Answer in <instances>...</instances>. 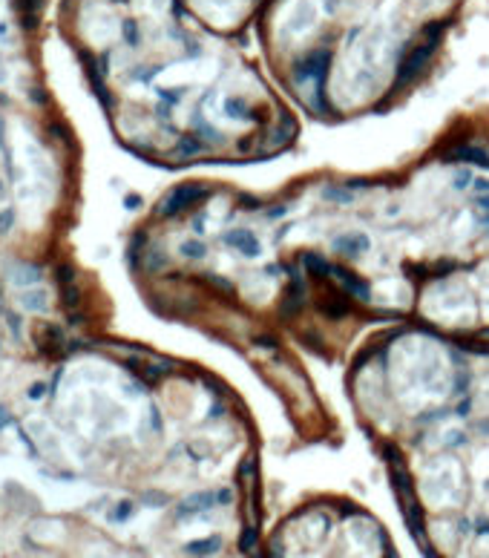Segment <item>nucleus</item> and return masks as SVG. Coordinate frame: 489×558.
I'll return each mask as SVG.
<instances>
[{
  "mask_svg": "<svg viewBox=\"0 0 489 558\" xmlns=\"http://www.w3.org/2000/svg\"><path fill=\"white\" fill-rule=\"evenodd\" d=\"M248 4H251V0H196L199 12H202L207 20L219 23V26L236 23L244 12H248Z\"/></svg>",
  "mask_w": 489,
  "mask_h": 558,
  "instance_id": "1",
  "label": "nucleus"
},
{
  "mask_svg": "<svg viewBox=\"0 0 489 558\" xmlns=\"http://www.w3.org/2000/svg\"><path fill=\"white\" fill-rule=\"evenodd\" d=\"M58 279H60V288H64V302L67 308H78V285H75V273L70 265H60L58 268Z\"/></svg>",
  "mask_w": 489,
  "mask_h": 558,
  "instance_id": "2",
  "label": "nucleus"
},
{
  "mask_svg": "<svg viewBox=\"0 0 489 558\" xmlns=\"http://www.w3.org/2000/svg\"><path fill=\"white\" fill-rule=\"evenodd\" d=\"M12 273H18L15 285H20V288H38V285H41V268H35V265H20V262H15Z\"/></svg>",
  "mask_w": 489,
  "mask_h": 558,
  "instance_id": "3",
  "label": "nucleus"
},
{
  "mask_svg": "<svg viewBox=\"0 0 489 558\" xmlns=\"http://www.w3.org/2000/svg\"><path fill=\"white\" fill-rule=\"evenodd\" d=\"M20 302H23V308H29V311H46V294L44 291L20 294Z\"/></svg>",
  "mask_w": 489,
  "mask_h": 558,
  "instance_id": "4",
  "label": "nucleus"
},
{
  "mask_svg": "<svg viewBox=\"0 0 489 558\" xmlns=\"http://www.w3.org/2000/svg\"><path fill=\"white\" fill-rule=\"evenodd\" d=\"M12 222H15V210H4V213H0V233H6L12 228Z\"/></svg>",
  "mask_w": 489,
  "mask_h": 558,
  "instance_id": "5",
  "label": "nucleus"
},
{
  "mask_svg": "<svg viewBox=\"0 0 489 558\" xmlns=\"http://www.w3.org/2000/svg\"><path fill=\"white\" fill-rule=\"evenodd\" d=\"M0 153H4V159L9 162V147H6V127H4V118H0Z\"/></svg>",
  "mask_w": 489,
  "mask_h": 558,
  "instance_id": "6",
  "label": "nucleus"
},
{
  "mask_svg": "<svg viewBox=\"0 0 489 558\" xmlns=\"http://www.w3.org/2000/svg\"><path fill=\"white\" fill-rule=\"evenodd\" d=\"M44 394V386H32V389H29V397H32V400H38Z\"/></svg>",
  "mask_w": 489,
  "mask_h": 558,
  "instance_id": "7",
  "label": "nucleus"
},
{
  "mask_svg": "<svg viewBox=\"0 0 489 558\" xmlns=\"http://www.w3.org/2000/svg\"><path fill=\"white\" fill-rule=\"evenodd\" d=\"M4 193H6V190H4V184H0V196H4Z\"/></svg>",
  "mask_w": 489,
  "mask_h": 558,
  "instance_id": "8",
  "label": "nucleus"
}]
</instances>
